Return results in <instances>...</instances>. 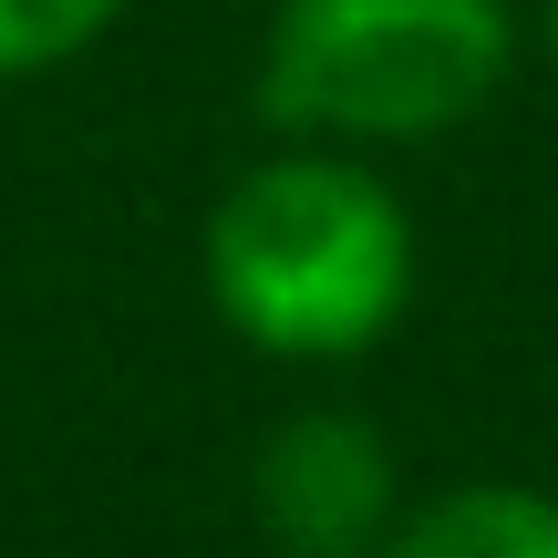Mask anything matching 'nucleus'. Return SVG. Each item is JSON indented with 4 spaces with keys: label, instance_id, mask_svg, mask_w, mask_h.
<instances>
[{
    "label": "nucleus",
    "instance_id": "1",
    "mask_svg": "<svg viewBox=\"0 0 558 558\" xmlns=\"http://www.w3.org/2000/svg\"><path fill=\"white\" fill-rule=\"evenodd\" d=\"M197 279H207V311L248 352L331 373V362H362L403 331L424 239L373 156L279 135L259 166L218 186L197 228Z\"/></svg>",
    "mask_w": 558,
    "mask_h": 558
},
{
    "label": "nucleus",
    "instance_id": "2",
    "mask_svg": "<svg viewBox=\"0 0 558 558\" xmlns=\"http://www.w3.org/2000/svg\"><path fill=\"white\" fill-rule=\"evenodd\" d=\"M518 73L507 0H269L259 21V124L300 145H445Z\"/></svg>",
    "mask_w": 558,
    "mask_h": 558
},
{
    "label": "nucleus",
    "instance_id": "3",
    "mask_svg": "<svg viewBox=\"0 0 558 558\" xmlns=\"http://www.w3.org/2000/svg\"><path fill=\"white\" fill-rule=\"evenodd\" d=\"M248 518L279 558H373L403 518V465L362 403H300L248 456Z\"/></svg>",
    "mask_w": 558,
    "mask_h": 558
},
{
    "label": "nucleus",
    "instance_id": "4",
    "mask_svg": "<svg viewBox=\"0 0 558 558\" xmlns=\"http://www.w3.org/2000/svg\"><path fill=\"white\" fill-rule=\"evenodd\" d=\"M373 558H558V497L527 476L435 486V497H403Z\"/></svg>",
    "mask_w": 558,
    "mask_h": 558
},
{
    "label": "nucleus",
    "instance_id": "5",
    "mask_svg": "<svg viewBox=\"0 0 558 558\" xmlns=\"http://www.w3.org/2000/svg\"><path fill=\"white\" fill-rule=\"evenodd\" d=\"M135 0H0V83H32V73H62L83 62Z\"/></svg>",
    "mask_w": 558,
    "mask_h": 558
},
{
    "label": "nucleus",
    "instance_id": "6",
    "mask_svg": "<svg viewBox=\"0 0 558 558\" xmlns=\"http://www.w3.org/2000/svg\"><path fill=\"white\" fill-rule=\"evenodd\" d=\"M538 32H548V62H558V0H548V11H538Z\"/></svg>",
    "mask_w": 558,
    "mask_h": 558
}]
</instances>
